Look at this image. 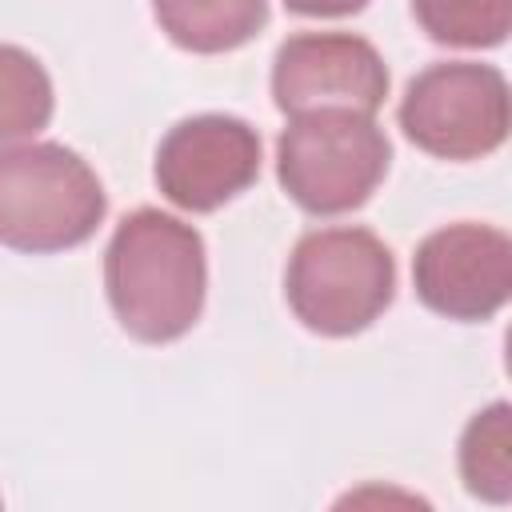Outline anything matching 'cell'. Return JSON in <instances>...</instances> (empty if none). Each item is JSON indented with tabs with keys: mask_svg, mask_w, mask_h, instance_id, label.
Returning <instances> with one entry per match:
<instances>
[{
	"mask_svg": "<svg viewBox=\"0 0 512 512\" xmlns=\"http://www.w3.org/2000/svg\"><path fill=\"white\" fill-rule=\"evenodd\" d=\"M104 292L120 328L140 344L192 332L208 296L204 236L172 212H128L104 248Z\"/></svg>",
	"mask_w": 512,
	"mask_h": 512,
	"instance_id": "cell-1",
	"label": "cell"
},
{
	"mask_svg": "<svg viewBox=\"0 0 512 512\" xmlns=\"http://www.w3.org/2000/svg\"><path fill=\"white\" fill-rule=\"evenodd\" d=\"M108 196L92 164L52 140L0 144V244L12 252L80 248L104 224Z\"/></svg>",
	"mask_w": 512,
	"mask_h": 512,
	"instance_id": "cell-2",
	"label": "cell"
},
{
	"mask_svg": "<svg viewBox=\"0 0 512 512\" xmlns=\"http://www.w3.org/2000/svg\"><path fill=\"white\" fill-rule=\"evenodd\" d=\"M396 296V260L368 228H312L284 268V300L316 336H356L384 316Z\"/></svg>",
	"mask_w": 512,
	"mask_h": 512,
	"instance_id": "cell-3",
	"label": "cell"
},
{
	"mask_svg": "<svg viewBox=\"0 0 512 512\" xmlns=\"http://www.w3.org/2000/svg\"><path fill=\"white\" fill-rule=\"evenodd\" d=\"M392 164V140L376 116L356 108H316L288 116L276 140V180L308 216L360 208Z\"/></svg>",
	"mask_w": 512,
	"mask_h": 512,
	"instance_id": "cell-4",
	"label": "cell"
},
{
	"mask_svg": "<svg viewBox=\"0 0 512 512\" xmlns=\"http://www.w3.org/2000/svg\"><path fill=\"white\" fill-rule=\"evenodd\" d=\"M404 136L436 160H480L508 140V80L492 64L440 60L400 96Z\"/></svg>",
	"mask_w": 512,
	"mask_h": 512,
	"instance_id": "cell-5",
	"label": "cell"
},
{
	"mask_svg": "<svg viewBox=\"0 0 512 512\" xmlns=\"http://www.w3.org/2000/svg\"><path fill=\"white\" fill-rule=\"evenodd\" d=\"M420 304L444 320L484 324L512 296V240L496 224L456 220L428 232L412 256Z\"/></svg>",
	"mask_w": 512,
	"mask_h": 512,
	"instance_id": "cell-6",
	"label": "cell"
},
{
	"mask_svg": "<svg viewBox=\"0 0 512 512\" xmlns=\"http://www.w3.org/2000/svg\"><path fill=\"white\" fill-rule=\"evenodd\" d=\"M156 188L184 212H216L260 176V132L228 112H200L168 128L152 164Z\"/></svg>",
	"mask_w": 512,
	"mask_h": 512,
	"instance_id": "cell-7",
	"label": "cell"
},
{
	"mask_svg": "<svg viewBox=\"0 0 512 512\" xmlns=\"http://www.w3.org/2000/svg\"><path fill=\"white\" fill-rule=\"evenodd\" d=\"M388 96L384 56L352 32H296L276 48L272 100L284 116L356 108L376 116Z\"/></svg>",
	"mask_w": 512,
	"mask_h": 512,
	"instance_id": "cell-8",
	"label": "cell"
},
{
	"mask_svg": "<svg viewBox=\"0 0 512 512\" xmlns=\"http://www.w3.org/2000/svg\"><path fill=\"white\" fill-rule=\"evenodd\" d=\"M160 32L196 56H220L268 24V0H152Z\"/></svg>",
	"mask_w": 512,
	"mask_h": 512,
	"instance_id": "cell-9",
	"label": "cell"
},
{
	"mask_svg": "<svg viewBox=\"0 0 512 512\" xmlns=\"http://www.w3.org/2000/svg\"><path fill=\"white\" fill-rule=\"evenodd\" d=\"M460 480L476 500H512V408L496 400L480 408L460 436Z\"/></svg>",
	"mask_w": 512,
	"mask_h": 512,
	"instance_id": "cell-10",
	"label": "cell"
},
{
	"mask_svg": "<svg viewBox=\"0 0 512 512\" xmlns=\"http://www.w3.org/2000/svg\"><path fill=\"white\" fill-rule=\"evenodd\" d=\"M52 108L56 92L44 64L16 44H0V144H16L48 128Z\"/></svg>",
	"mask_w": 512,
	"mask_h": 512,
	"instance_id": "cell-11",
	"label": "cell"
},
{
	"mask_svg": "<svg viewBox=\"0 0 512 512\" xmlns=\"http://www.w3.org/2000/svg\"><path fill=\"white\" fill-rule=\"evenodd\" d=\"M428 40L448 48H496L512 28V0H412Z\"/></svg>",
	"mask_w": 512,
	"mask_h": 512,
	"instance_id": "cell-12",
	"label": "cell"
},
{
	"mask_svg": "<svg viewBox=\"0 0 512 512\" xmlns=\"http://www.w3.org/2000/svg\"><path fill=\"white\" fill-rule=\"evenodd\" d=\"M368 0H284L288 12L296 16H320V20H332V16H352L360 12Z\"/></svg>",
	"mask_w": 512,
	"mask_h": 512,
	"instance_id": "cell-13",
	"label": "cell"
}]
</instances>
